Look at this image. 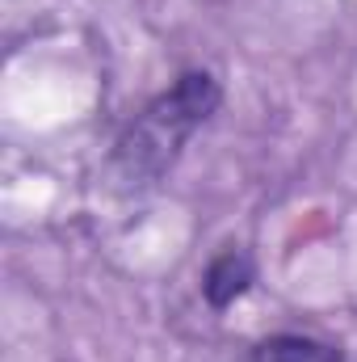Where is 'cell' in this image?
<instances>
[{
  "mask_svg": "<svg viewBox=\"0 0 357 362\" xmlns=\"http://www.w3.org/2000/svg\"><path fill=\"white\" fill-rule=\"evenodd\" d=\"M257 282V262L248 249H223L210 257V266L202 270V299L214 308V312H227L236 299H244Z\"/></svg>",
  "mask_w": 357,
  "mask_h": 362,
  "instance_id": "obj_2",
  "label": "cell"
},
{
  "mask_svg": "<svg viewBox=\"0 0 357 362\" xmlns=\"http://www.w3.org/2000/svg\"><path fill=\"white\" fill-rule=\"evenodd\" d=\"M248 362H357L341 346L307 337V333H269L253 346Z\"/></svg>",
  "mask_w": 357,
  "mask_h": 362,
  "instance_id": "obj_3",
  "label": "cell"
},
{
  "mask_svg": "<svg viewBox=\"0 0 357 362\" xmlns=\"http://www.w3.org/2000/svg\"><path fill=\"white\" fill-rule=\"evenodd\" d=\"M223 85L206 68L181 72L169 89H160L114 139L109 177L122 189H147L173 173L189 139L219 114Z\"/></svg>",
  "mask_w": 357,
  "mask_h": 362,
  "instance_id": "obj_1",
  "label": "cell"
}]
</instances>
